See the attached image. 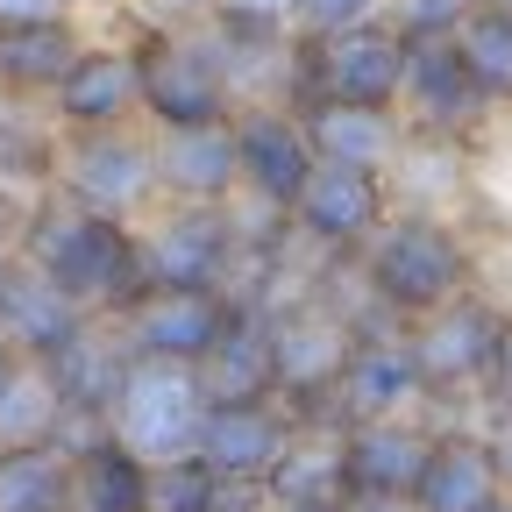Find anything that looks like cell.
<instances>
[{"instance_id":"1","label":"cell","mask_w":512,"mask_h":512,"mask_svg":"<svg viewBox=\"0 0 512 512\" xmlns=\"http://www.w3.org/2000/svg\"><path fill=\"white\" fill-rule=\"evenodd\" d=\"M22 264H36L50 285H64L86 313H107V320H121L143 299V235H136V221L93 214L79 200H64L57 185H43L29 200Z\"/></svg>"},{"instance_id":"2","label":"cell","mask_w":512,"mask_h":512,"mask_svg":"<svg viewBox=\"0 0 512 512\" xmlns=\"http://www.w3.org/2000/svg\"><path fill=\"white\" fill-rule=\"evenodd\" d=\"M406 335H413V356H420V377H427V420L434 427L477 420L484 399H491L505 335H512V299L477 285L463 299H448L441 313L413 320Z\"/></svg>"},{"instance_id":"3","label":"cell","mask_w":512,"mask_h":512,"mask_svg":"<svg viewBox=\"0 0 512 512\" xmlns=\"http://www.w3.org/2000/svg\"><path fill=\"white\" fill-rule=\"evenodd\" d=\"M356 264L370 271L377 299L399 320H427L448 299H463V292L484 285V256H477L470 228L441 221V214H392L370 235V249L356 256Z\"/></svg>"},{"instance_id":"4","label":"cell","mask_w":512,"mask_h":512,"mask_svg":"<svg viewBox=\"0 0 512 512\" xmlns=\"http://www.w3.org/2000/svg\"><path fill=\"white\" fill-rule=\"evenodd\" d=\"M136 57H143V121L150 128H214L235 121V79L221 36L200 22H143L136 29Z\"/></svg>"},{"instance_id":"5","label":"cell","mask_w":512,"mask_h":512,"mask_svg":"<svg viewBox=\"0 0 512 512\" xmlns=\"http://www.w3.org/2000/svg\"><path fill=\"white\" fill-rule=\"evenodd\" d=\"M50 185L64 192V200H79L93 214H114V221L157 214L164 207V185H157V128L150 121H128V128H86V136H64Z\"/></svg>"},{"instance_id":"6","label":"cell","mask_w":512,"mask_h":512,"mask_svg":"<svg viewBox=\"0 0 512 512\" xmlns=\"http://www.w3.org/2000/svg\"><path fill=\"white\" fill-rule=\"evenodd\" d=\"M406 93V29L392 15L356 22L342 36H299V79L292 107L349 100V107H399Z\"/></svg>"},{"instance_id":"7","label":"cell","mask_w":512,"mask_h":512,"mask_svg":"<svg viewBox=\"0 0 512 512\" xmlns=\"http://www.w3.org/2000/svg\"><path fill=\"white\" fill-rule=\"evenodd\" d=\"M207 384L192 363H157V356H136V370L121 377V399L107 413V434L121 448L157 470V463H178L200 448V427H207Z\"/></svg>"},{"instance_id":"8","label":"cell","mask_w":512,"mask_h":512,"mask_svg":"<svg viewBox=\"0 0 512 512\" xmlns=\"http://www.w3.org/2000/svg\"><path fill=\"white\" fill-rule=\"evenodd\" d=\"M136 235H143V292L150 285H214V292H228L235 249H242L235 207H178V200H164L157 214L136 221Z\"/></svg>"},{"instance_id":"9","label":"cell","mask_w":512,"mask_h":512,"mask_svg":"<svg viewBox=\"0 0 512 512\" xmlns=\"http://www.w3.org/2000/svg\"><path fill=\"white\" fill-rule=\"evenodd\" d=\"M242 306L214 285H150L136 306L121 313V335L136 356H157V363H192L200 370L214 356V342L228 335V320Z\"/></svg>"},{"instance_id":"10","label":"cell","mask_w":512,"mask_h":512,"mask_svg":"<svg viewBox=\"0 0 512 512\" xmlns=\"http://www.w3.org/2000/svg\"><path fill=\"white\" fill-rule=\"evenodd\" d=\"M406 128H427V136H463L477 143L498 121V107L477 93L470 64L456 57V36H406V93H399Z\"/></svg>"},{"instance_id":"11","label":"cell","mask_w":512,"mask_h":512,"mask_svg":"<svg viewBox=\"0 0 512 512\" xmlns=\"http://www.w3.org/2000/svg\"><path fill=\"white\" fill-rule=\"evenodd\" d=\"M43 107H50V121L64 128V136L143 121V57H136V36H93Z\"/></svg>"},{"instance_id":"12","label":"cell","mask_w":512,"mask_h":512,"mask_svg":"<svg viewBox=\"0 0 512 512\" xmlns=\"http://www.w3.org/2000/svg\"><path fill=\"white\" fill-rule=\"evenodd\" d=\"M392 185L384 171H349V164H313L306 192L292 200V228L306 242H320L328 256H363L370 235L392 221Z\"/></svg>"},{"instance_id":"13","label":"cell","mask_w":512,"mask_h":512,"mask_svg":"<svg viewBox=\"0 0 512 512\" xmlns=\"http://www.w3.org/2000/svg\"><path fill=\"white\" fill-rule=\"evenodd\" d=\"M427 420V377H420V356H413V335H370L356 342L335 399H328V420L349 434V427H370V420Z\"/></svg>"},{"instance_id":"14","label":"cell","mask_w":512,"mask_h":512,"mask_svg":"<svg viewBox=\"0 0 512 512\" xmlns=\"http://www.w3.org/2000/svg\"><path fill=\"white\" fill-rule=\"evenodd\" d=\"M299 441V420L285 399H256V406H207V427H200V456L221 484H242V491H264L271 470L285 463V448Z\"/></svg>"},{"instance_id":"15","label":"cell","mask_w":512,"mask_h":512,"mask_svg":"<svg viewBox=\"0 0 512 512\" xmlns=\"http://www.w3.org/2000/svg\"><path fill=\"white\" fill-rule=\"evenodd\" d=\"M384 185H392V207H399V214H441V221H463V214L477 207V192H484L477 143L406 128V150L392 157Z\"/></svg>"},{"instance_id":"16","label":"cell","mask_w":512,"mask_h":512,"mask_svg":"<svg viewBox=\"0 0 512 512\" xmlns=\"http://www.w3.org/2000/svg\"><path fill=\"white\" fill-rule=\"evenodd\" d=\"M235 150H242V192L278 214H292V200L320 164L299 107H235Z\"/></svg>"},{"instance_id":"17","label":"cell","mask_w":512,"mask_h":512,"mask_svg":"<svg viewBox=\"0 0 512 512\" xmlns=\"http://www.w3.org/2000/svg\"><path fill=\"white\" fill-rule=\"evenodd\" d=\"M50 384L64 392V406H72V420H79V434L93 441V434H107V413H114V399H121V377L136 370V349H128V335H121V320H86V328L64 342L50 363Z\"/></svg>"},{"instance_id":"18","label":"cell","mask_w":512,"mask_h":512,"mask_svg":"<svg viewBox=\"0 0 512 512\" xmlns=\"http://www.w3.org/2000/svg\"><path fill=\"white\" fill-rule=\"evenodd\" d=\"M157 185L178 207H228L242 192V150L235 121L214 128H157Z\"/></svg>"},{"instance_id":"19","label":"cell","mask_w":512,"mask_h":512,"mask_svg":"<svg viewBox=\"0 0 512 512\" xmlns=\"http://www.w3.org/2000/svg\"><path fill=\"white\" fill-rule=\"evenodd\" d=\"M505 491L498 477V456H491V441L477 420H456V427H434V456L413 484V505L420 512H491Z\"/></svg>"},{"instance_id":"20","label":"cell","mask_w":512,"mask_h":512,"mask_svg":"<svg viewBox=\"0 0 512 512\" xmlns=\"http://www.w3.org/2000/svg\"><path fill=\"white\" fill-rule=\"evenodd\" d=\"M86 320H100V313H86L72 292L50 285L36 264H22V256H15V271L0 278V342L15 356H29V363H50Z\"/></svg>"},{"instance_id":"21","label":"cell","mask_w":512,"mask_h":512,"mask_svg":"<svg viewBox=\"0 0 512 512\" xmlns=\"http://www.w3.org/2000/svg\"><path fill=\"white\" fill-rule=\"evenodd\" d=\"M434 456V420H370L342 434V463H349V498H413L420 470Z\"/></svg>"},{"instance_id":"22","label":"cell","mask_w":512,"mask_h":512,"mask_svg":"<svg viewBox=\"0 0 512 512\" xmlns=\"http://www.w3.org/2000/svg\"><path fill=\"white\" fill-rule=\"evenodd\" d=\"M306 143L320 164H349V171H392L406 150V114L399 107H349V100H313L299 107Z\"/></svg>"},{"instance_id":"23","label":"cell","mask_w":512,"mask_h":512,"mask_svg":"<svg viewBox=\"0 0 512 512\" xmlns=\"http://www.w3.org/2000/svg\"><path fill=\"white\" fill-rule=\"evenodd\" d=\"M200 384L214 406H256L278 399V342H271V313L242 306L228 320V335L214 342V356L200 363Z\"/></svg>"},{"instance_id":"24","label":"cell","mask_w":512,"mask_h":512,"mask_svg":"<svg viewBox=\"0 0 512 512\" xmlns=\"http://www.w3.org/2000/svg\"><path fill=\"white\" fill-rule=\"evenodd\" d=\"M93 43V22H36V29H0V93L8 100H50L64 72Z\"/></svg>"},{"instance_id":"25","label":"cell","mask_w":512,"mask_h":512,"mask_svg":"<svg viewBox=\"0 0 512 512\" xmlns=\"http://www.w3.org/2000/svg\"><path fill=\"white\" fill-rule=\"evenodd\" d=\"M271 505H306V512H342L349 505V463H342V434L328 427H299V441L285 448V463L264 484Z\"/></svg>"},{"instance_id":"26","label":"cell","mask_w":512,"mask_h":512,"mask_svg":"<svg viewBox=\"0 0 512 512\" xmlns=\"http://www.w3.org/2000/svg\"><path fill=\"white\" fill-rule=\"evenodd\" d=\"M64 512H150V463L114 434L79 441L72 456V505Z\"/></svg>"},{"instance_id":"27","label":"cell","mask_w":512,"mask_h":512,"mask_svg":"<svg viewBox=\"0 0 512 512\" xmlns=\"http://www.w3.org/2000/svg\"><path fill=\"white\" fill-rule=\"evenodd\" d=\"M57 150L64 128L50 121V107L0 93V192H43L57 178Z\"/></svg>"},{"instance_id":"28","label":"cell","mask_w":512,"mask_h":512,"mask_svg":"<svg viewBox=\"0 0 512 512\" xmlns=\"http://www.w3.org/2000/svg\"><path fill=\"white\" fill-rule=\"evenodd\" d=\"M72 441L0 448V512H64L72 505Z\"/></svg>"},{"instance_id":"29","label":"cell","mask_w":512,"mask_h":512,"mask_svg":"<svg viewBox=\"0 0 512 512\" xmlns=\"http://www.w3.org/2000/svg\"><path fill=\"white\" fill-rule=\"evenodd\" d=\"M36 441H86L64 392L50 384L43 363H22V377L8 384V399H0V448H36Z\"/></svg>"},{"instance_id":"30","label":"cell","mask_w":512,"mask_h":512,"mask_svg":"<svg viewBox=\"0 0 512 512\" xmlns=\"http://www.w3.org/2000/svg\"><path fill=\"white\" fill-rule=\"evenodd\" d=\"M456 57L470 64L477 93H484L498 114H512V15L470 8V15L456 22Z\"/></svg>"},{"instance_id":"31","label":"cell","mask_w":512,"mask_h":512,"mask_svg":"<svg viewBox=\"0 0 512 512\" xmlns=\"http://www.w3.org/2000/svg\"><path fill=\"white\" fill-rule=\"evenodd\" d=\"M228 498V484L200 463V456H178L150 470V512H214Z\"/></svg>"},{"instance_id":"32","label":"cell","mask_w":512,"mask_h":512,"mask_svg":"<svg viewBox=\"0 0 512 512\" xmlns=\"http://www.w3.org/2000/svg\"><path fill=\"white\" fill-rule=\"evenodd\" d=\"M200 15H214V0H121V8L93 15L100 22L93 36H136L143 22H200Z\"/></svg>"},{"instance_id":"33","label":"cell","mask_w":512,"mask_h":512,"mask_svg":"<svg viewBox=\"0 0 512 512\" xmlns=\"http://www.w3.org/2000/svg\"><path fill=\"white\" fill-rule=\"evenodd\" d=\"M377 15H392V0H299V36H342Z\"/></svg>"},{"instance_id":"34","label":"cell","mask_w":512,"mask_h":512,"mask_svg":"<svg viewBox=\"0 0 512 512\" xmlns=\"http://www.w3.org/2000/svg\"><path fill=\"white\" fill-rule=\"evenodd\" d=\"M93 0H0V29H36V22H86Z\"/></svg>"},{"instance_id":"35","label":"cell","mask_w":512,"mask_h":512,"mask_svg":"<svg viewBox=\"0 0 512 512\" xmlns=\"http://www.w3.org/2000/svg\"><path fill=\"white\" fill-rule=\"evenodd\" d=\"M221 22H256V29H299V0H214Z\"/></svg>"},{"instance_id":"36","label":"cell","mask_w":512,"mask_h":512,"mask_svg":"<svg viewBox=\"0 0 512 512\" xmlns=\"http://www.w3.org/2000/svg\"><path fill=\"white\" fill-rule=\"evenodd\" d=\"M477 427H484L491 456H498V477H505V491H512V406H484Z\"/></svg>"},{"instance_id":"37","label":"cell","mask_w":512,"mask_h":512,"mask_svg":"<svg viewBox=\"0 0 512 512\" xmlns=\"http://www.w3.org/2000/svg\"><path fill=\"white\" fill-rule=\"evenodd\" d=\"M484 406H512V335H505V356H498V377H491V399Z\"/></svg>"},{"instance_id":"38","label":"cell","mask_w":512,"mask_h":512,"mask_svg":"<svg viewBox=\"0 0 512 512\" xmlns=\"http://www.w3.org/2000/svg\"><path fill=\"white\" fill-rule=\"evenodd\" d=\"M22 363H29V356H15V349H8V342H0V399H8V384H15V377H22Z\"/></svg>"},{"instance_id":"39","label":"cell","mask_w":512,"mask_h":512,"mask_svg":"<svg viewBox=\"0 0 512 512\" xmlns=\"http://www.w3.org/2000/svg\"><path fill=\"white\" fill-rule=\"evenodd\" d=\"M477 8H498V15H512V0H477Z\"/></svg>"},{"instance_id":"40","label":"cell","mask_w":512,"mask_h":512,"mask_svg":"<svg viewBox=\"0 0 512 512\" xmlns=\"http://www.w3.org/2000/svg\"><path fill=\"white\" fill-rule=\"evenodd\" d=\"M491 512H512V498H498V505H491Z\"/></svg>"},{"instance_id":"41","label":"cell","mask_w":512,"mask_h":512,"mask_svg":"<svg viewBox=\"0 0 512 512\" xmlns=\"http://www.w3.org/2000/svg\"><path fill=\"white\" fill-rule=\"evenodd\" d=\"M271 512H306V505H271Z\"/></svg>"}]
</instances>
